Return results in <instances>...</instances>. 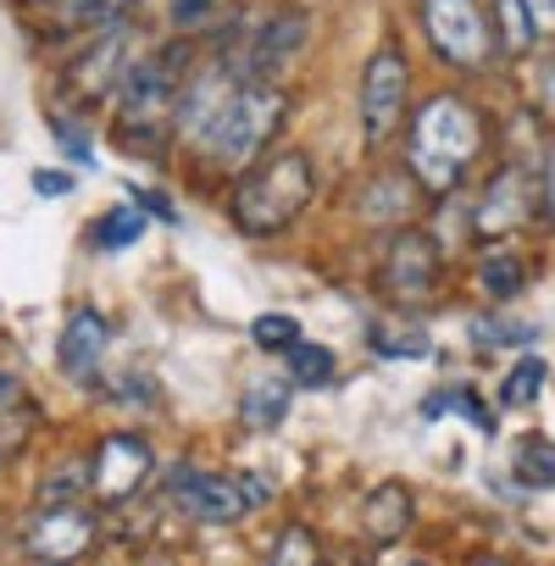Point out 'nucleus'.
Listing matches in <instances>:
<instances>
[{
    "label": "nucleus",
    "mask_w": 555,
    "mask_h": 566,
    "mask_svg": "<svg viewBox=\"0 0 555 566\" xmlns=\"http://www.w3.org/2000/svg\"><path fill=\"white\" fill-rule=\"evenodd\" d=\"M467 566H505L500 555H478V560H467Z\"/></svg>",
    "instance_id": "e433bc0d"
},
{
    "label": "nucleus",
    "mask_w": 555,
    "mask_h": 566,
    "mask_svg": "<svg viewBox=\"0 0 555 566\" xmlns=\"http://www.w3.org/2000/svg\"><path fill=\"white\" fill-rule=\"evenodd\" d=\"M112 23H117V0H56V23H51V34L112 29Z\"/></svg>",
    "instance_id": "4be33fe9"
},
{
    "label": "nucleus",
    "mask_w": 555,
    "mask_h": 566,
    "mask_svg": "<svg viewBox=\"0 0 555 566\" xmlns=\"http://www.w3.org/2000/svg\"><path fill=\"white\" fill-rule=\"evenodd\" d=\"M134 206H139L145 217H161V222H178V211H172V206H167V200H161L156 189H134Z\"/></svg>",
    "instance_id": "72a5a7b5"
},
{
    "label": "nucleus",
    "mask_w": 555,
    "mask_h": 566,
    "mask_svg": "<svg viewBox=\"0 0 555 566\" xmlns=\"http://www.w3.org/2000/svg\"><path fill=\"white\" fill-rule=\"evenodd\" d=\"M516 478L533 483V489H555V444L549 439H522L516 444Z\"/></svg>",
    "instance_id": "b1692460"
},
{
    "label": "nucleus",
    "mask_w": 555,
    "mask_h": 566,
    "mask_svg": "<svg viewBox=\"0 0 555 566\" xmlns=\"http://www.w3.org/2000/svg\"><path fill=\"white\" fill-rule=\"evenodd\" d=\"M411 527V489L406 483H378L362 505V533L378 544H395Z\"/></svg>",
    "instance_id": "f3484780"
},
{
    "label": "nucleus",
    "mask_w": 555,
    "mask_h": 566,
    "mask_svg": "<svg viewBox=\"0 0 555 566\" xmlns=\"http://www.w3.org/2000/svg\"><path fill=\"white\" fill-rule=\"evenodd\" d=\"M284 117H290V95L284 90H278V84H244L239 101H233V112H228V123H222V134H217V145L206 156L217 167L250 172L266 156L272 134L284 128Z\"/></svg>",
    "instance_id": "7ed1b4c3"
},
{
    "label": "nucleus",
    "mask_w": 555,
    "mask_h": 566,
    "mask_svg": "<svg viewBox=\"0 0 555 566\" xmlns=\"http://www.w3.org/2000/svg\"><path fill=\"white\" fill-rule=\"evenodd\" d=\"M150 472H156L150 444L139 433H112V439H101V450L90 461V489H95V500L117 505V500H134L150 483Z\"/></svg>",
    "instance_id": "ddd939ff"
},
{
    "label": "nucleus",
    "mask_w": 555,
    "mask_h": 566,
    "mask_svg": "<svg viewBox=\"0 0 555 566\" xmlns=\"http://www.w3.org/2000/svg\"><path fill=\"white\" fill-rule=\"evenodd\" d=\"M34 189L56 200V195H67V189H73V178H67V172H45V167H40V172H34Z\"/></svg>",
    "instance_id": "f704fd0d"
},
{
    "label": "nucleus",
    "mask_w": 555,
    "mask_h": 566,
    "mask_svg": "<svg viewBox=\"0 0 555 566\" xmlns=\"http://www.w3.org/2000/svg\"><path fill=\"white\" fill-rule=\"evenodd\" d=\"M167 489H172V500H178V511H184V516L211 522V527L239 522L244 511H255V505L272 494V483H266V478H255V472L233 478V472H195V467H178Z\"/></svg>",
    "instance_id": "39448f33"
},
{
    "label": "nucleus",
    "mask_w": 555,
    "mask_h": 566,
    "mask_svg": "<svg viewBox=\"0 0 555 566\" xmlns=\"http://www.w3.org/2000/svg\"><path fill=\"white\" fill-rule=\"evenodd\" d=\"M544 384H549V367H544L538 356H522V361L500 378V406L522 411V406H533V400L544 395Z\"/></svg>",
    "instance_id": "412c9836"
},
{
    "label": "nucleus",
    "mask_w": 555,
    "mask_h": 566,
    "mask_svg": "<svg viewBox=\"0 0 555 566\" xmlns=\"http://www.w3.org/2000/svg\"><path fill=\"white\" fill-rule=\"evenodd\" d=\"M494 34L511 56L533 51V29H527V0H494Z\"/></svg>",
    "instance_id": "393cba45"
},
{
    "label": "nucleus",
    "mask_w": 555,
    "mask_h": 566,
    "mask_svg": "<svg viewBox=\"0 0 555 566\" xmlns=\"http://www.w3.org/2000/svg\"><path fill=\"white\" fill-rule=\"evenodd\" d=\"M266 566H323V544H317V533H312V527H301V522H290L284 533L272 538Z\"/></svg>",
    "instance_id": "5701e85b"
},
{
    "label": "nucleus",
    "mask_w": 555,
    "mask_h": 566,
    "mask_svg": "<svg viewBox=\"0 0 555 566\" xmlns=\"http://www.w3.org/2000/svg\"><path fill=\"white\" fill-rule=\"evenodd\" d=\"M478 156H483V117L472 112V101H461V95H428L411 112L406 167L417 172V184L428 195H450L472 172Z\"/></svg>",
    "instance_id": "f257e3e1"
},
{
    "label": "nucleus",
    "mask_w": 555,
    "mask_h": 566,
    "mask_svg": "<svg viewBox=\"0 0 555 566\" xmlns=\"http://www.w3.org/2000/svg\"><path fill=\"white\" fill-rule=\"evenodd\" d=\"M406 95H411V67L400 45H378L362 67V134L367 145H384L406 123Z\"/></svg>",
    "instance_id": "6e6552de"
},
{
    "label": "nucleus",
    "mask_w": 555,
    "mask_h": 566,
    "mask_svg": "<svg viewBox=\"0 0 555 566\" xmlns=\"http://www.w3.org/2000/svg\"><path fill=\"white\" fill-rule=\"evenodd\" d=\"M178 73H184V62L172 67V51H167V56H145V62L128 67V78L117 84L123 134H128V128L145 134V128H156V123L167 117V106H172V95H178Z\"/></svg>",
    "instance_id": "f8f14e48"
},
{
    "label": "nucleus",
    "mask_w": 555,
    "mask_h": 566,
    "mask_svg": "<svg viewBox=\"0 0 555 566\" xmlns=\"http://www.w3.org/2000/svg\"><path fill=\"white\" fill-rule=\"evenodd\" d=\"M290 373H295V384L323 389V384L334 378V350H323V345H295V350H290Z\"/></svg>",
    "instance_id": "a878e982"
},
{
    "label": "nucleus",
    "mask_w": 555,
    "mask_h": 566,
    "mask_svg": "<svg viewBox=\"0 0 555 566\" xmlns=\"http://www.w3.org/2000/svg\"><path fill=\"white\" fill-rule=\"evenodd\" d=\"M317 195V167L306 150H278L272 161H255L239 189H233V222L255 239L278 233V228H290Z\"/></svg>",
    "instance_id": "f03ea898"
},
{
    "label": "nucleus",
    "mask_w": 555,
    "mask_h": 566,
    "mask_svg": "<svg viewBox=\"0 0 555 566\" xmlns=\"http://www.w3.org/2000/svg\"><path fill=\"white\" fill-rule=\"evenodd\" d=\"M389 566H422V560H417V555H400V560H389Z\"/></svg>",
    "instance_id": "58836bf2"
},
{
    "label": "nucleus",
    "mask_w": 555,
    "mask_h": 566,
    "mask_svg": "<svg viewBox=\"0 0 555 566\" xmlns=\"http://www.w3.org/2000/svg\"><path fill=\"white\" fill-rule=\"evenodd\" d=\"M23 549L45 566H73L95 549V516L78 500H45L23 522Z\"/></svg>",
    "instance_id": "1a4fd4ad"
},
{
    "label": "nucleus",
    "mask_w": 555,
    "mask_h": 566,
    "mask_svg": "<svg viewBox=\"0 0 555 566\" xmlns=\"http://www.w3.org/2000/svg\"><path fill=\"white\" fill-rule=\"evenodd\" d=\"M478 290H483V301H494V306L516 301V295L527 290V261H522L516 250L494 244V250L478 261Z\"/></svg>",
    "instance_id": "6ab92c4d"
},
{
    "label": "nucleus",
    "mask_w": 555,
    "mask_h": 566,
    "mask_svg": "<svg viewBox=\"0 0 555 566\" xmlns=\"http://www.w3.org/2000/svg\"><path fill=\"white\" fill-rule=\"evenodd\" d=\"M417 172L411 167H389V172H378L373 184H367V195H362V217L367 222H400L411 206H417Z\"/></svg>",
    "instance_id": "dca6fc26"
},
{
    "label": "nucleus",
    "mask_w": 555,
    "mask_h": 566,
    "mask_svg": "<svg viewBox=\"0 0 555 566\" xmlns=\"http://www.w3.org/2000/svg\"><path fill=\"white\" fill-rule=\"evenodd\" d=\"M139 239H145V211L134 200H123V206H112V211H101L90 222V244L95 250H128Z\"/></svg>",
    "instance_id": "aec40b11"
},
{
    "label": "nucleus",
    "mask_w": 555,
    "mask_h": 566,
    "mask_svg": "<svg viewBox=\"0 0 555 566\" xmlns=\"http://www.w3.org/2000/svg\"><path fill=\"white\" fill-rule=\"evenodd\" d=\"M538 106L555 117V62H544V67H538Z\"/></svg>",
    "instance_id": "c9c22d12"
},
{
    "label": "nucleus",
    "mask_w": 555,
    "mask_h": 566,
    "mask_svg": "<svg viewBox=\"0 0 555 566\" xmlns=\"http://www.w3.org/2000/svg\"><path fill=\"white\" fill-rule=\"evenodd\" d=\"M422 34L433 45V56L455 73H483L494 67V18L478 0H422Z\"/></svg>",
    "instance_id": "20e7f679"
},
{
    "label": "nucleus",
    "mask_w": 555,
    "mask_h": 566,
    "mask_svg": "<svg viewBox=\"0 0 555 566\" xmlns=\"http://www.w3.org/2000/svg\"><path fill=\"white\" fill-rule=\"evenodd\" d=\"M527 29H533V45L555 40V0H527Z\"/></svg>",
    "instance_id": "7c9ffc66"
},
{
    "label": "nucleus",
    "mask_w": 555,
    "mask_h": 566,
    "mask_svg": "<svg viewBox=\"0 0 555 566\" xmlns=\"http://www.w3.org/2000/svg\"><path fill=\"white\" fill-rule=\"evenodd\" d=\"M472 339H478L483 350H505V345H516V350H522V345H533V339H538V328H533V323H478V334H472Z\"/></svg>",
    "instance_id": "c85d7f7f"
},
{
    "label": "nucleus",
    "mask_w": 555,
    "mask_h": 566,
    "mask_svg": "<svg viewBox=\"0 0 555 566\" xmlns=\"http://www.w3.org/2000/svg\"><path fill=\"white\" fill-rule=\"evenodd\" d=\"M538 211H544V222L555 228V145L544 150V172H538Z\"/></svg>",
    "instance_id": "2f4dec72"
},
{
    "label": "nucleus",
    "mask_w": 555,
    "mask_h": 566,
    "mask_svg": "<svg viewBox=\"0 0 555 566\" xmlns=\"http://www.w3.org/2000/svg\"><path fill=\"white\" fill-rule=\"evenodd\" d=\"M7 395H12V378H7V373H0V406H7Z\"/></svg>",
    "instance_id": "4c0bfd02"
},
{
    "label": "nucleus",
    "mask_w": 555,
    "mask_h": 566,
    "mask_svg": "<svg viewBox=\"0 0 555 566\" xmlns=\"http://www.w3.org/2000/svg\"><path fill=\"white\" fill-rule=\"evenodd\" d=\"M373 350L378 356H406V361H422L433 345L422 328H373Z\"/></svg>",
    "instance_id": "cd10ccee"
},
{
    "label": "nucleus",
    "mask_w": 555,
    "mask_h": 566,
    "mask_svg": "<svg viewBox=\"0 0 555 566\" xmlns=\"http://www.w3.org/2000/svg\"><path fill=\"white\" fill-rule=\"evenodd\" d=\"M239 90H244V78L228 62H217L211 73L189 78L184 95H178V134L195 150H211L217 134H222V123H228V112H233V101H239Z\"/></svg>",
    "instance_id": "9d476101"
},
{
    "label": "nucleus",
    "mask_w": 555,
    "mask_h": 566,
    "mask_svg": "<svg viewBox=\"0 0 555 566\" xmlns=\"http://www.w3.org/2000/svg\"><path fill=\"white\" fill-rule=\"evenodd\" d=\"M211 7H217V0H172V23H206L211 18Z\"/></svg>",
    "instance_id": "473e14b6"
},
{
    "label": "nucleus",
    "mask_w": 555,
    "mask_h": 566,
    "mask_svg": "<svg viewBox=\"0 0 555 566\" xmlns=\"http://www.w3.org/2000/svg\"><path fill=\"white\" fill-rule=\"evenodd\" d=\"M128 34L123 29H106L73 67H67V90H78V95H106L112 84H123L128 78Z\"/></svg>",
    "instance_id": "4468645a"
},
{
    "label": "nucleus",
    "mask_w": 555,
    "mask_h": 566,
    "mask_svg": "<svg viewBox=\"0 0 555 566\" xmlns=\"http://www.w3.org/2000/svg\"><path fill=\"white\" fill-rule=\"evenodd\" d=\"M439 277H444V255H439V239H433V233L400 228V233L384 244L378 290H384L395 306H428V301L439 295Z\"/></svg>",
    "instance_id": "423d86ee"
},
{
    "label": "nucleus",
    "mask_w": 555,
    "mask_h": 566,
    "mask_svg": "<svg viewBox=\"0 0 555 566\" xmlns=\"http://www.w3.org/2000/svg\"><path fill=\"white\" fill-rule=\"evenodd\" d=\"M106 356V323L95 312H78L67 328H62V345H56V361L67 378H90Z\"/></svg>",
    "instance_id": "2eb2a0df"
},
{
    "label": "nucleus",
    "mask_w": 555,
    "mask_h": 566,
    "mask_svg": "<svg viewBox=\"0 0 555 566\" xmlns=\"http://www.w3.org/2000/svg\"><path fill=\"white\" fill-rule=\"evenodd\" d=\"M250 339H255L261 350H295V345H301V323L284 317V312H266V317L250 323Z\"/></svg>",
    "instance_id": "bb28decb"
},
{
    "label": "nucleus",
    "mask_w": 555,
    "mask_h": 566,
    "mask_svg": "<svg viewBox=\"0 0 555 566\" xmlns=\"http://www.w3.org/2000/svg\"><path fill=\"white\" fill-rule=\"evenodd\" d=\"M301 45H306V18H301V12L250 18V23H239V34H233L228 67H233L244 84H272V73L284 67ZM217 62H222V56H217Z\"/></svg>",
    "instance_id": "0eeeda50"
},
{
    "label": "nucleus",
    "mask_w": 555,
    "mask_h": 566,
    "mask_svg": "<svg viewBox=\"0 0 555 566\" xmlns=\"http://www.w3.org/2000/svg\"><path fill=\"white\" fill-rule=\"evenodd\" d=\"M290 395H295V378H278V373L255 378V384L244 389V400H239V417H244V428H255V433L278 428V422L290 417Z\"/></svg>",
    "instance_id": "a211bd4d"
},
{
    "label": "nucleus",
    "mask_w": 555,
    "mask_h": 566,
    "mask_svg": "<svg viewBox=\"0 0 555 566\" xmlns=\"http://www.w3.org/2000/svg\"><path fill=\"white\" fill-rule=\"evenodd\" d=\"M533 206H538V184H533V172L527 167H500L489 184H483V195L472 200V233L478 239H511V233H522L527 222H533Z\"/></svg>",
    "instance_id": "9b49d317"
},
{
    "label": "nucleus",
    "mask_w": 555,
    "mask_h": 566,
    "mask_svg": "<svg viewBox=\"0 0 555 566\" xmlns=\"http://www.w3.org/2000/svg\"><path fill=\"white\" fill-rule=\"evenodd\" d=\"M51 134H56V145L67 150V161H78V167L90 161V167H95V145H90V134H78L67 117H56V123H51Z\"/></svg>",
    "instance_id": "c756f323"
}]
</instances>
